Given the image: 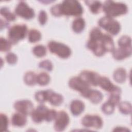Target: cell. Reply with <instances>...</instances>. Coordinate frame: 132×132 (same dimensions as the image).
I'll return each instance as SVG.
<instances>
[{
	"label": "cell",
	"instance_id": "30bf717a",
	"mask_svg": "<svg viewBox=\"0 0 132 132\" xmlns=\"http://www.w3.org/2000/svg\"><path fill=\"white\" fill-rule=\"evenodd\" d=\"M70 122V118L68 113L64 111H60L57 112L55 119L54 127L55 130L61 131L64 130Z\"/></svg>",
	"mask_w": 132,
	"mask_h": 132
},
{
	"label": "cell",
	"instance_id": "7c38bea8",
	"mask_svg": "<svg viewBox=\"0 0 132 132\" xmlns=\"http://www.w3.org/2000/svg\"><path fill=\"white\" fill-rule=\"evenodd\" d=\"M101 76L98 73L88 70L82 71L79 76L84 81L87 82L89 86H98Z\"/></svg>",
	"mask_w": 132,
	"mask_h": 132
},
{
	"label": "cell",
	"instance_id": "ffe728a7",
	"mask_svg": "<svg viewBox=\"0 0 132 132\" xmlns=\"http://www.w3.org/2000/svg\"><path fill=\"white\" fill-rule=\"evenodd\" d=\"M86 22L85 20L81 17H78L73 21L72 28L74 32L76 33H80L84 30Z\"/></svg>",
	"mask_w": 132,
	"mask_h": 132
},
{
	"label": "cell",
	"instance_id": "52a82bcc",
	"mask_svg": "<svg viewBox=\"0 0 132 132\" xmlns=\"http://www.w3.org/2000/svg\"><path fill=\"white\" fill-rule=\"evenodd\" d=\"M69 86L71 89L79 92L84 97L90 89V86L79 76L71 78L69 81Z\"/></svg>",
	"mask_w": 132,
	"mask_h": 132
},
{
	"label": "cell",
	"instance_id": "9a60e30c",
	"mask_svg": "<svg viewBox=\"0 0 132 132\" xmlns=\"http://www.w3.org/2000/svg\"><path fill=\"white\" fill-rule=\"evenodd\" d=\"M85 104L80 100H74L70 104V110L73 115L77 116L80 115L85 109Z\"/></svg>",
	"mask_w": 132,
	"mask_h": 132
},
{
	"label": "cell",
	"instance_id": "ac0fdd59",
	"mask_svg": "<svg viewBox=\"0 0 132 132\" xmlns=\"http://www.w3.org/2000/svg\"><path fill=\"white\" fill-rule=\"evenodd\" d=\"M98 86H100V87L103 90L110 93L112 92L117 87V86L113 85L107 77L105 76H101Z\"/></svg>",
	"mask_w": 132,
	"mask_h": 132
},
{
	"label": "cell",
	"instance_id": "44dd1931",
	"mask_svg": "<svg viewBox=\"0 0 132 132\" xmlns=\"http://www.w3.org/2000/svg\"><path fill=\"white\" fill-rule=\"evenodd\" d=\"M103 42L106 52H112L114 50V44L111 37L108 34H103Z\"/></svg>",
	"mask_w": 132,
	"mask_h": 132
},
{
	"label": "cell",
	"instance_id": "836d02e7",
	"mask_svg": "<svg viewBox=\"0 0 132 132\" xmlns=\"http://www.w3.org/2000/svg\"><path fill=\"white\" fill-rule=\"evenodd\" d=\"M11 43L3 37L0 39V50L1 52H8L11 47Z\"/></svg>",
	"mask_w": 132,
	"mask_h": 132
},
{
	"label": "cell",
	"instance_id": "5b68a950",
	"mask_svg": "<svg viewBox=\"0 0 132 132\" xmlns=\"http://www.w3.org/2000/svg\"><path fill=\"white\" fill-rule=\"evenodd\" d=\"M99 26L112 35H117L120 32L121 26L119 22L113 18L105 16L101 18L98 21Z\"/></svg>",
	"mask_w": 132,
	"mask_h": 132
},
{
	"label": "cell",
	"instance_id": "8fae6325",
	"mask_svg": "<svg viewBox=\"0 0 132 132\" xmlns=\"http://www.w3.org/2000/svg\"><path fill=\"white\" fill-rule=\"evenodd\" d=\"M13 106L18 112L26 116L29 114L31 115L34 110L33 104L30 101L28 100L18 101L14 103Z\"/></svg>",
	"mask_w": 132,
	"mask_h": 132
},
{
	"label": "cell",
	"instance_id": "7a4b0ae2",
	"mask_svg": "<svg viewBox=\"0 0 132 132\" xmlns=\"http://www.w3.org/2000/svg\"><path fill=\"white\" fill-rule=\"evenodd\" d=\"M61 15L80 17L83 13V7L76 0H65L60 4Z\"/></svg>",
	"mask_w": 132,
	"mask_h": 132
},
{
	"label": "cell",
	"instance_id": "f546056e",
	"mask_svg": "<svg viewBox=\"0 0 132 132\" xmlns=\"http://www.w3.org/2000/svg\"><path fill=\"white\" fill-rule=\"evenodd\" d=\"M118 43L121 47H131V39L128 36H123L119 39Z\"/></svg>",
	"mask_w": 132,
	"mask_h": 132
},
{
	"label": "cell",
	"instance_id": "b9f144b4",
	"mask_svg": "<svg viewBox=\"0 0 132 132\" xmlns=\"http://www.w3.org/2000/svg\"><path fill=\"white\" fill-rule=\"evenodd\" d=\"M53 1H41V2H42V3H52V2H53Z\"/></svg>",
	"mask_w": 132,
	"mask_h": 132
},
{
	"label": "cell",
	"instance_id": "277c9868",
	"mask_svg": "<svg viewBox=\"0 0 132 132\" xmlns=\"http://www.w3.org/2000/svg\"><path fill=\"white\" fill-rule=\"evenodd\" d=\"M103 35L101 34L97 36L90 37L87 43V47L92 51L93 54L98 57L103 56L106 52L103 42Z\"/></svg>",
	"mask_w": 132,
	"mask_h": 132
},
{
	"label": "cell",
	"instance_id": "8d00e7d4",
	"mask_svg": "<svg viewBox=\"0 0 132 132\" xmlns=\"http://www.w3.org/2000/svg\"><path fill=\"white\" fill-rule=\"evenodd\" d=\"M47 15L44 10H41L38 15V21L41 25H44L47 22Z\"/></svg>",
	"mask_w": 132,
	"mask_h": 132
},
{
	"label": "cell",
	"instance_id": "e0dca14e",
	"mask_svg": "<svg viewBox=\"0 0 132 132\" xmlns=\"http://www.w3.org/2000/svg\"><path fill=\"white\" fill-rule=\"evenodd\" d=\"M27 122L26 116L20 113L17 112L13 114L11 118V123L14 126L22 127L25 125Z\"/></svg>",
	"mask_w": 132,
	"mask_h": 132
},
{
	"label": "cell",
	"instance_id": "d4e9b609",
	"mask_svg": "<svg viewBox=\"0 0 132 132\" xmlns=\"http://www.w3.org/2000/svg\"><path fill=\"white\" fill-rule=\"evenodd\" d=\"M85 2L89 6L90 11L93 14L98 13L102 6L101 2L98 1H87Z\"/></svg>",
	"mask_w": 132,
	"mask_h": 132
},
{
	"label": "cell",
	"instance_id": "ba28073f",
	"mask_svg": "<svg viewBox=\"0 0 132 132\" xmlns=\"http://www.w3.org/2000/svg\"><path fill=\"white\" fill-rule=\"evenodd\" d=\"M15 13L17 15L26 20L31 19L35 15L33 9L24 1H21L18 3L15 9Z\"/></svg>",
	"mask_w": 132,
	"mask_h": 132
},
{
	"label": "cell",
	"instance_id": "f1b7e54d",
	"mask_svg": "<svg viewBox=\"0 0 132 132\" xmlns=\"http://www.w3.org/2000/svg\"><path fill=\"white\" fill-rule=\"evenodd\" d=\"M37 84L40 86H46L50 81V76L46 72H41L37 75Z\"/></svg>",
	"mask_w": 132,
	"mask_h": 132
},
{
	"label": "cell",
	"instance_id": "7402d4cb",
	"mask_svg": "<svg viewBox=\"0 0 132 132\" xmlns=\"http://www.w3.org/2000/svg\"><path fill=\"white\" fill-rule=\"evenodd\" d=\"M48 101L51 105L58 106L62 103L63 101V97L61 94L55 93L52 90L49 96Z\"/></svg>",
	"mask_w": 132,
	"mask_h": 132
},
{
	"label": "cell",
	"instance_id": "cb8c5ba5",
	"mask_svg": "<svg viewBox=\"0 0 132 132\" xmlns=\"http://www.w3.org/2000/svg\"><path fill=\"white\" fill-rule=\"evenodd\" d=\"M37 75L34 72L28 71L25 73L24 76V82L28 86H34L37 83Z\"/></svg>",
	"mask_w": 132,
	"mask_h": 132
},
{
	"label": "cell",
	"instance_id": "74e56055",
	"mask_svg": "<svg viewBox=\"0 0 132 132\" xmlns=\"http://www.w3.org/2000/svg\"><path fill=\"white\" fill-rule=\"evenodd\" d=\"M51 12L52 15L55 16H61L60 8V4H56L52 7L51 9Z\"/></svg>",
	"mask_w": 132,
	"mask_h": 132
},
{
	"label": "cell",
	"instance_id": "3957f363",
	"mask_svg": "<svg viewBox=\"0 0 132 132\" xmlns=\"http://www.w3.org/2000/svg\"><path fill=\"white\" fill-rule=\"evenodd\" d=\"M27 32V27L25 24H16L12 26L8 31V40L12 44L17 43L24 39Z\"/></svg>",
	"mask_w": 132,
	"mask_h": 132
},
{
	"label": "cell",
	"instance_id": "9c48e42d",
	"mask_svg": "<svg viewBox=\"0 0 132 132\" xmlns=\"http://www.w3.org/2000/svg\"><path fill=\"white\" fill-rule=\"evenodd\" d=\"M81 124L87 128L93 127L100 129L102 127L103 122L102 118L97 115L87 114L82 118Z\"/></svg>",
	"mask_w": 132,
	"mask_h": 132
},
{
	"label": "cell",
	"instance_id": "d6986e66",
	"mask_svg": "<svg viewBox=\"0 0 132 132\" xmlns=\"http://www.w3.org/2000/svg\"><path fill=\"white\" fill-rule=\"evenodd\" d=\"M113 77L114 80L118 83L122 84L125 81L127 74L125 69L123 68H119L117 69L113 72Z\"/></svg>",
	"mask_w": 132,
	"mask_h": 132
},
{
	"label": "cell",
	"instance_id": "4dcf8cb0",
	"mask_svg": "<svg viewBox=\"0 0 132 132\" xmlns=\"http://www.w3.org/2000/svg\"><path fill=\"white\" fill-rule=\"evenodd\" d=\"M32 52L36 56L38 57H42L46 55V48L43 45H38L33 48Z\"/></svg>",
	"mask_w": 132,
	"mask_h": 132
},
{
	"label": "cell",
	"instance_id": "60d3db41",
	"mask_svg": "<svg viewBox=\"0 0 132 132\" xmlns=\"http://www.w3.org/2000/svg\"><path fill=\"white\" fill-rule=\"evenodd\" d=\"M1 30H2L3 28H5V27H7L8 25H9V23L5 21H3L2 19H1Z\"/></svg>",
	"mask_w": 132,
	"mask_h": 132
},
{
	"label": "cell",
	"instance_id": "ab89813d",
	"mask_svg": "<svg viewBox=\"0 0 132 132\" xmlns=\"http://www.w3.org/2000/svg\"><path fill=\"white\" fill-rule=\"evenodd\" d=\"M113 131H123V132H130V130L126 128V127H121V126H118V127H116L114 128V129L113 130Z\"/></svg>",
	"mask_w": 132,
	"mask_h": 132
},
{
	"label": "cell",
	"instance_id": "5bb4252c",
	"mask_svg": "<svg viewBox=\"0 0 132 132\" xmlns=\"http://www.w3.org/2000/svg\"><path fill=\"white\" fill-rule=\"evenodd\" d=\"M112 56L116 60H122L131 55V47H121L114 48L112 52Z\"/></svg>",
	"mask_w": 132,
	"mask_h": 132
},
{
	"label": "cell",
	"instance_id": "8992f818",
	"mask_svg": "<svg viewBox=\"0 0 132 132\" xmlns=\"http://www.w3.org/2000/svg\"><path fill=\"white\" fill-rule=\"evenodd\" d=\"M50 52L61 58H68L71 55V48L67 45L58 42L52 41L47 45Z\"/></svg>",
	"mask_w": 132,
	"mask_h": 132
},
{
	"label": "cell",
	"instance_id": "d590c367",
	"mask_svg": "<svg viewBox=\"0 0 132 132\" xmlns=\"http://www.w3.org/2000/svg\"><path fill=\"white\" fill-rule=\"evenodd\" d=\"M6 60L10 64L16 63L18 60L17 56L13 53H8L6 56Z\"/></svg>",
	"mask_w": 132,
	"mask_h": 132
},
{
	"label": "cell",
	"instance_id": "83f0119b",
	"mask_svg": "<svg viewBox=\"0 0 132 132\" xmlns=\"http://www.w3.org/2000/svg\"><path fill=\"white\" fill-rule=\"evenodd\" d=\"M0 13L8 22L14 21L16 19V15L7 7H2L0 10Z\"/></svg>",
	"mask_w": 132,
	"mask_h": 132
},
{
	"label": "cell",
	"instance_id": "484cf974",
	"mask_svg": "<svg viewBox=\"0 0 132 132\" xmlns=\"http://www.w3.org/2000/svg\"><path fill=\"white\" fill-rule=\"evenodd\" d=\"M41 32L35 29H30L28 32V39L30 43H35L38 42L41 39Z\"/></svg>",
	"mask_w": 132,
	"mask_h": 132
},
{
	"label": "cell",
	"instance_id": "1f68e13d",
	"mask_svg": "<svg viewBox=\"0 0 132 132\" xmlns=\"http://www.w3.org/2000/svg\"><path fill=\"white\" fill-rule=\"evenodd\" d=\"M114 107L115 106L113 104L107 101L102 106V110L105 114L110 115L113 112L114 110Z\"/></svg>",
	"mask_w": 132,
	"mask_h": 132
},
{
	"label": "cell",
	"instance_id": "603a6c76",
	"mask_svg": "<svg viewBox=\"0 0 132 132\" xmlns=\"http://www.w3.org/2000/svg\"><path fill=\"white\" fill-rule=\"evenodd\" d=\"M52 91V90H46L37 92L35 95L36 100L40 103H44L45 102L48 101L49 96Z\"/></svg>",
	"mask_w": 132,
	"mask_h": 132
},
{
	"label": "cell",
	"instance_id": "4fadbf2b",
	"mask_svg": "<svg viewBox=\"0 0 132 132\" xmlns=\"http://www.w3.org/2000/svg\"><path fill=\"white\" fill-rule=\"evenodd\" d=\"M49 109L44 105H40L31 114V117L32 121L36 123H40L45 120Z\"/></svg>",
	"mask_w": 132,
	"mask_h": 132
},
{
	"label": "cell",
	"instance_id": "d6a6232c",
	"mask_svg": "<svg viewBox=\"0 0 132 132\" xmlns=\"http://www.w3.org/2000/svg\"><path fill=\"white\" fill-rule=\"evenodd\" d=\"M8 119L7 116L4 114H0V131H6L8 126Z\"/></svg>",
	"mask_w": 132,
	"mask_h": 132
},
{
	"label": "cell",
	"instance_id": "e575fe53",
	"mask_svg": "<svg viewBox=\"0 0 132 132\" xmlns=\"http://www.w3.org/2000/svg\"><path fill=\"white\" fill-rule=\"evenodd\" d=\"M39 67L47 71H52L53 69V64L49 60H44L41 61L39 64Z\"/></svg>",
	"mask_w": 132,
	"mask_h": 132
},
{
	"label": "cell",
	"instance_id": "6da1fadb",
	"mask_svg": "<svg viewBox=\"0 0 132 132\" xmlns=\"http://www.w3.org/2000/svg\"><path fill=\"white\" fill-rule=\"evenodd\" d=\"M103 10L106 16L113 18L126 14L128 11V7L123 3L106 1L103 5Z\"/></svg>",
	"mask_w": 132,
	"mask_h": 132
},
{
	"label": "cell",
	"instance_id": "f35d334b",
	"mask_svg": "<svg viewBox=\"0 0 132 132\" xmlns=\"http://www.w3.org/2000/svg\"><path fill=\"white\" fill-rule=\"evenodd\" d=\"M57 114V112L54 109H49L45 119L46 122H51L55 120Z\"/></svg>",
	"mask_w": 132,
	"mask_h": 132
},
{
	"label": "cell",
	"instance_id": "2e32d148",
	"mask_svg": "<svg viewBox=\"0 0 132 132\" xmlns=\"http://www.w3.org/2000/svg\"><path fill=\"white\" fill-rule=\"evenodd\" d=\"M85 98H88L93 104H98L102 101L103 95L101 92L97 90L90 89L86 95Z\"/></svg>",
	"mask_w": 132,
	"mask_h": 132
},
{
	"label": "cell",
	"instance_id": "4316f807",
	"mask_svg": "<svg viewBox=\"0 0 132 132\" xmlns=\"http://www.w3.org/2000/svg\"><path fill=\"white\" fill-rule=\"evenodd\" d=\"M119 109L122 114L127 115L130 114L131 112V104L128 102L124 101L120 102L118 104Z\"/></svg>",
	"mask_w": 132,
	"mask_h": 132
}]
</instances>
